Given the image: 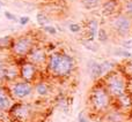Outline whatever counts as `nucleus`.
Listing matches in <instances>:
<instances>
[{"label": "nucleus", "mask_w": 132, "mask_h": 122, "mask_svg": "<svg viewBox=\"0 0 132 122\" xmlns=\"http://www.w3.org/2000/svg\"><path fill=\"white\" fill-rule=\"evenodd\" d=\"M81 5L86 9H94L102 5V0H80Z\"/></svg>", "instance_id": "nucleus-16"}, {"label": "nucleus", "mask_w": 132, "mask_h": 122, "mask_svg": "<svg viewBox=\"0 0 132 122\" xmlns=\"http://www.w3.org/2000/svg\"><path fill=\"white\" fill-rule=\"evenodd\" d=\"M9 115L18 121H27L31 116V107L28 104H14L9 108Z\"/></svg>", "instance_id": "nucleus-7"}, {"label": "nucleus", "mask_w": 132, "mask_h": 122, "mask_svg": "<svg viewBox=\"0 0 132 122\" xmlns=\"http://www.w3.org/2000/svg\"><path fill=\"white\" fill-rule=\"evenodd\" d=\"M4 15H5V17H6L7 20H9V21H14V22H19V18L16 17V16L14 15V14H12L11 12H5Z\"/></svg>", "instance_id": "nucleus-26"}, {"label": "nucleus", "mask_w": 132, "mask_h": 122, "mask_svg": "<svg viewBox=\"0 0 132 122\" xmlns=\"http://www.w3.org/2000/svg\"><path fill=\"white\" fill-rule=\"evenodd\" d=\"M89 104L93 111L103 112L110 105V95L104 85H96L89 95Z\"/></svg>", "instance_id": "nucleus-2"}, {"label": "nucleus", "mask_w": 132, "mask_h": 122, "mask_svg": "<svg viewBox=\"0 0 132 122\" xmlns=\"http://www.w3.org/2000/svg\"><path fill=\"white\" fill-rule=\"evenodd\" d=\"M27 60L30 61L31 63L36 66L46 65L48 61V54H46L45 50L43 47H38V46H34L30 50V52L27 55Z\"/></svg>", "instance_id": "nucleus-9"}, {"label": "nucleus", "mask_w": 132, "mask_h": 122, "mask_svg": "<svg viewBox=\"0 0 132 122\" xmlns=\"http://www.w3.org/2000/svg\"><path fill=\"white\" fill-rule=\"evenodd\" d=\"M2 5H4V4H2V2H1V0H0V6H2Z\"/></svg>", "instance_id": "nucleus-31"}, {"label": "nucleus", "mask_w": 132, "mask_h": 122, "mask_svg": "<svg viewBox=\"0 0 132 122\" xmlns=\"http://www.w3.org/2000/svg\"><path fill=\"white\" fill-rule=\"evenodd\" d=\"M34 86L30 82L27 81H19V82H13L9 88V93L13 98L15 99H24V98L29 97L32 93Z\"/></svg>", "instance_id": "nucleus-6"}, {"label": "nucleus", "mask_w": 132, "mask_h": 122, "mask_svg": "<svg viewBox=\"0 0 132 122\" xmlns=\"http://www.w3.org/2000/svg\"><path fill=\"white\" fill-rule=\"evenodd\" d=\"M114 54L116 57H121V58H132V54L129 51H126V48H116L114 51Z\"/></svg>", "instance_id": "nucleus-22"}, {"label": "nucleus", "mask_w": 132, "mask_h": 122, "mask_svg": "<svg viewBox=\"0 0 132 122\" xmlns=\"http://www.w3.org/2000/svg\"><path fill=\"white\" fill-rule=\"evenodd\" d=\"M82 45L87 48V50L92 51V52H97L98 51V46L96 45L94 42H90V40H87V39H84L82 40Z\"/></svg>", "instance_id": "nucleus-20"}, {"label": "nucleus", "mask_w": 132, "mask_h": 122, "mask_svg": "<svg viewBox=\"0 0 132 122\" xmlns=\"http://www.w3.org/2000/svg\"><path fill=\"white\" fill-rule=\"evenodd\" d=\"M122 46L126 50H130L132 48V39H125V40L122 42Z\"/></svg>", "instance_id": "nucleus-27"}, {"label": "nucleus", "mask_w": 132, "mask_h": 122, "mask_svg": "<svg viewBox=\"0 0 132 122\" xmlns=\"http://www.w3.org/2000/svg\"><path fill=\"white\" fill-rule=\"evenodd\" d=\"M12 43H13V38L9 36L0 38V48H11Z\"/></svg>", "instance_id": "nucleus-21"}, {"label": "nucleus", "mask_w": 132, "mask_h": 122, "mask_svg": "<svg viewBox=\"0 0 132 122\" xmlns=\"http://www.w3.org/2000/svg\"><path fill=\"white\" fill-rule=\"evenodd\" d=\"M117 0H107L102 2V14L104 16H112L116 13Z\"/></svg>", "instance_id": "nucleus-14"}, {"label": "nucleus", "mask_w": 132, "mask_h": 122, "mask_svg": "<svg viewBox=\"0 0 132 122\" xmlns=\"http://www.w3.org/2000/svg\"><path fill=\"white\" fill-rule=\"evenodd\" d=\"M18 77H20V67L14 63H7L6 74H5V81L14 82Z\"/></svg>", "instance_id": "nucleus-12"}, {"label": "nucleus", "mask_w": 132, "mask_h": 122, "mask_svg": "<svg viewBox=\"0 0 132 122\" xmlns=\"http://www.w3.org/2000/svg\"><path fill=\"white\" fill-rule=\"evenodd\" d=\"M100 65H101V70H102V75H107L108 73L112 72V70L115 69V67H116V65L110 60L103 61V62L100 63Z\"/></svg>", "instance_id": "nucleus-17"}, {"label": "nucleus", "mask_w": 132, "mask_h": 122, "mask_svg": "<svg viewBox=\"0 0 132 122\" xmlns=\"http://www.w3.org/2000/svg\"><path fill=\"white\" fill-rule=\"evenodd\" d=\"M100 29L98 27V21L97 20H89L87 23L86 28V39L87 40L94 42V39L97 36V31Z\"/></svg>", "instance_id": "nucleus-11"}, {"label": "nucleus", "mask_w": 132, "mask_h": 122, "mask_svg": "<svg viewBox=\"0 0 132 122\" xmlns=\"http://www.w3.org/2000/svg\"><path fill=\"white\" fill-rule=\"evenodd\" d=\"M124 8H125V14L126 15L132 16V0H128V1L125 2Z\"/></svg>", "instance_id": "nucleus-25"}, {"label": "nucleus", "mask_w": 132, "mask_h": 122, "mask_svg": "<svg viewBox=\"0 0 132 122\" xmlns=\"http://www.w3.org/2000/svg\"><path fill=\"white\" fill-rule=\"evenodd\" d=\"M29 21H30L29 16H22V17L19 18V23H20L21 25H26V24H28V22H29Z\"/></svg>", "instance_id": "nucleus-28"}, {"label": "nucleus", "mask_w": 132, "mask_h": 122, "mask_svg": "<svg viewBox=\"0 0 132 122\" xmlns=\"http://www.w3.org/2000/svg\"><path fill=\"white\" fill-rule=\"evenodd\" d=\"M12 98L11 93L6 91L4 88H0V112L9 111L12 107Z\"/></svg>", "instance_id": "nucleus-10"}, {"label": "nucleus", "mask_w": 132, "mask_h": 122, "mask_svg": "<svg viewBox=\"0 0 132 122\" xmlns=\"http://www.w3.org/2000/svg\"><path fill=\"white\" fill-rule=\"evenodd\" d=\"M74 59L65 52H53L48 55L46 68L57 77H65L74 70Z\"/></svg>", "instance_id": "nucleus-1"}, {"label": "nucleus", "mask_w": 132, "mask_h": 122, "mask_svg": "<svg viewBox=\"0 0 132 122\" xmlns=\"http://www.w3.org/2000/svg\"><path fill=\"white\" fill-rule=\"evenodd\" d=\"M0 8H1V6H0Z\"/></svg>", "instance_id": "nucleus-32"}, {"label": "nucleus", "mask_w": 132, "mask_h": 122, "mask_svg": "<svg viewBox=\"0 0 132 122\" xmlns=\"http://www.w3.org/2000/svg\"><path fill=\"white\" fill-rule=\"evenodd\" d=\"M97 40L100 42V43H107L108 40H109V34H108V31L105 29H103V28H100L97 31Z\"/></svg>", "instance_id": "nucleus-18"}, {"label": "nucleus", "mask_w": 132, "mask_h": 122, "mask_svg": "<svg viewBox=\"0 0 132 122\" xmlns=\"http://www.w3.org/2000/svg\"><path fill=\"white\" fill-rule=\"evenodd\" d=\"M110 25H111V29L118 36L124 37L126 35H129V32L131 31L132 21L130 16H128L126 14H117L112 17Z\"/></svg>", "instance_id": "nucleus-5"}, {"label": "nucleus", "mask_w": 132, "mask_h": 122, "mask_svg": "<svg viewBox=\"0 0 132 122\" xmlns=\"http://www.w3.org/2000/svg\"><path fill=\"white\" fill-rule=\"evenodd\" d=\"M128 69H129V72L132 74V61H130L129 62V65H128Z\"/></svg>", "instance_id": "nucleus-30"}, {"label": "nucleus", "mask_w": 132, "mask_h": 122, "mask_svg": "<svg viewBox=\"0 0 132 122\" xmlns=\"http://www.w3.org/2000/svg\"><path fill=\"white\" fill-rule=\"evenodd\" d=\"M43 30L45 32H48V34L52 35V36H55V35H57V28H55L53 25H44L43 27Z\"/></svg>", "instance_id": "nucleus-23"}, {"label": "nucleus", "mask_w": 132, "mask_h": 122, "mask_svg": "<svg viewBox=\"0 0 132 122\" xmlns=\"http://www.w3.org/2000/svg\"><path fill=\"white\" fill-rule=\"evenodd\" d=\"M68 29H70V31L73 32V34H78V32L81 30V27H80L79 23H71Z\"/></svg>", "instance_id": "nucleus-24"}, {"label": "nucleus", "mask_w": 132, "mask_h": 122, "mask_svg": "<svg viewBox=\"0 0 132 122\" xmlns=\"http://www.w3.org/2000/svg\"><path fill=\"white\" fill-rule=\"evenodd\" d=\"M35 46L34 38L29 35H23L18 37L16 39H13V43L11 45V52L13 55L19 58H27L28 53L30 52L32 47Z\"/></svg>", "instance_id": "nucleus-4"}, {"label": "nucleus", "mask_w": 132, "mask_h": 122, "mask_svg": "<svg viewBox=\"0 0 132 122\" xmlns=\"http://www.w3.org/2000/svg\"><path fill=\"white\" fill-rule=\"evenodd\" d=\"M103 85L105 86L107 91L109 92L110 97H114V98L121 97L126 91V83L124 81L123 76L119 75L115 70L107 74V77L104 78Z\"/></svg>", "instance_id": "nucleus-3"}, {"label": "nucleus", "mask_w": 132, "mask_h": 122, "mask_svg": "<svg viewBox=\"0 0 132 122\" xmlns=\"http://www.w3.org/2000/svg\"><path fill=\"white\" fill-rule=\"evenodd\" d=\"M36 20H37V23H38L39 25H42V27L48 25L49 23H50V18H49L44 13H42V12H41V13H37Z\"/></svg>", "instance_id": "nucleus-19"}, {"label": "nucleus", "mask_w": 132, "mask_h": 122, "mask_svg": "<svg viewBox=\"0 0 132 122\" xmlns=\"http://www.w3.org/2000/svg\"><path fill=\"white\" fill-rule=\"evenodd\" d=\"M37 76V66L31 63L30 61L24 60L20 66V77L23 81L34 82Z\"/></svg>", "instance_id": "nucleus-8"}, {"label": "nucleus", "mask_w": 132, "mask_h": 122, "mask_svg": "<svg viewBox=\"0 0 132 122\" xmlns=\"http://www.w3.org/2000/svg\"><path fill=\"white\" fill-rule=\"evenodd\" d=\"M78 120H79V122H87V119L85 118L84 112H81V113L79 114V116H78Z\"/></svg>", "instance_id": "nucleus-29"}, {"label": "nucleus", "mask_w": 132, "mask_h": 122, "mask_svg": "<svg viewBox=\"0 0 132 122\" xmlns=\"http://www.w3.org/2000/svg\"><path fill=\"white\" fill-rule=\"evenodd\" d=\"M35 91H36V93L38 96H41V97H44V96H46L49 93V91H50V88H49V84H46L45 82H38V83L35 84Z\"/></svg>", "instance_id": "nucleus-15"}, {"label": "nucleus", "mask_w": 132, "mask_h": 122, "mask_svg": "<svg viewBox=\"0 0 132 122\" xmlns=\"http://www.w3.org/2000/svg\"><path fill=\"white\" fill-rule=\"evenodd\" d=\"M87 67H88V73L89 75H90V77L93 79H100L101 77L103 76L102 75V70H101V65L98 62H96V61L94 60H90L88 62V65H87Z\"/></svg>", "instance_id": "nucleus-13"}]
</instances>
